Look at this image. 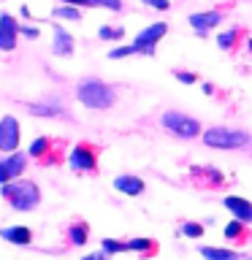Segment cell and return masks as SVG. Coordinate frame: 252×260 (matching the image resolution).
Here are the masks:
<instances>
[{
    "mask_svg": "<svg viewBox=\"0 0 252 260\" xmlns=\"http://www.w3.org/2000/svg\"><path fill=\"white\" fill-rule=\"evenodd\" d=\"M0 195L14 211H36L41 206V190L30 179H16V182L3 184Z\"/></svg>",
    "mask_w": 252,
    "mask_h": 260,
    "instance_id": "6da1fadb",
    "label": "cell"
},
{
    "mask_svg": "<svg viewBox=\"0 0 252 260\" xmlns=\"http://www.w3.org/2000/svg\"><path fill=\"white\" fill-rule=\"evenodd\" d=\"M76 98L79 103H84L87 109H95V111H106L117 103V92L101 79H81L76 87Z\"/></svg>",
    "mask_w": 252,
    "mask_h": 260,
    "instance_id": "7a4b0ae2",
    "label": "cell"
},
{
    "mask_svg": "<svg viewBox=\"0 0 252 260\" xmlns=\"http://www.w3.org/2000/svg\"><path fill=\"white\" fill-rule=\"evenodd\" d=\"M203 144L211 149H239L249 144V133L244 130H231V127H209L203 130Z\"/></svg>",
    "mask_w": 252,
    "mask_h": 260,
    "instance_id": "3957f363",
    "label": "cell"
},
{
    "mask_svg": "<svg viewBox=\"0 0 252 260\" xmlns=\"http://www.w3.org/2000/svg\"><path fill=\"white\" fill-rule=\"evenodd\" d=\"M160 122H163V127L171 130L176 138H198V136H203L201 122L187 117V114H182V111H166L160 117Z\"/></svg>",
    "mask_w": 252,
    "mask_h": 260,
    "instance_id": "277c9868",
    "label": "cell"
},
{
    "mask_svg": "<svg viewBox=\"0 0 252 260\" xmlns=\"http://www.w3.org/2000/svg\"><path fill=\"white\" fill-rule=\"evenodd\" d=\"M68 166L73 174H95L98 171V146L89 141H79L68 152Z\"/></svg>",
    "mask_w": 252,
    "mask_h": 260,
    "instance_id": "5b68a950",
    "label": "cell"
},
{
    "mask_svg": "<svg viewBox=\"0 0 252 260\" xmlns=\"http://www.w3.org/2000/svg\"><path fill=\"white\" fill-rule=\"evenodd\" d=\"M168 32V24L166 22H154V24H149V27H144L141 32L136 36V41H133V52L136 54H154V44L163 38Z\"/></svg>",
    "mask_w": 252,
    "mask_h": 260,
    "instance_id": "8992f818",
    "label": "cell"
},
{
    "mask_svg": "<svg viewBox=\"0 0 252 260\" xmlns=\"http://www.w3.org/2000/svg\"><path fill=\"white\" fill-rule=\"evenodd\" d=\"M19 141H22V130H19V119L6 114L0 119V152L14 154L19 152Z\"/></svg>",
    "mask_w": 252,
    "mask_h": 260,
    "instance_id": "52a82bcc",
    "label": "cell"
},
{
    "mask_svg": "<svg viewBox=\"0 0 252 260\" xmlns=\"http://www.w3.org/2000/svg\"><path fill=\"white\" fill-rule=\"evenodd\" d=\"M24 168H27V154H22V152L6 154V157L0 160V187L8 184V182H16V179H22Z\"/></svg>",
    "mask_w": 252,
    "mask_h": 260,
    "instance_id": "ba28073f",
    "label": "cell"
},
{
    "mask_svg": "<svg viewBox=\"0 0 252 260\" xmlns=\"http://www.w3.org/2000/svg\"><path fill=\"white\" fill-rule=\"evenodd\" d=\"M19 38V22L11 14H0V52H14Z\"/></svg>",
    "mask_w": 252,
    "mask_h": 260,
    "instance_id": "9c48e42d",
    "label": "cell"
},
{
    "mask_svg": "<svg viewBox=\"0 0 252 260\" xmlns=\"http://www.w3.org/2000/svg\"><path fill=\"white\" fill-rule=\"evenodd\" d=\"M223 206L231 211V214L239 219V222H252V201L241 198V195H225L223 198Z\"/></svg>",
    "mask_w": 252,
    "mask_h": 260,
    "instance_id": "30bf717a",
    "label": "cell"
},
{
    "mask_svg": "<svg viewBox=\"0 0 252 260\" xmlns=\"http://www.w3.org/2000/svg\"><path fill=\"white\" fill-rule=\"evenodd\" d=\"M223 22V11H203V14H193L190 16V27L195 30V36H209V30H214Z\"/></svg>",
    "mask_w": 252,
    "mask_h": 260,
    "instance_id": "8fae6325",
    "label": "cell"
},
{
    "mask_svg": "<svg viewBox=\"0 0 252 260\" xmlns=\"http://www.w3.org/2000/svg\"><path fill=\"white\" fill-rule=\"evenodd\" d=\"M114 190H119L122 195H128V198H138V195H144L146 184H144V179L136 176V174H122V176L114 179Z\"/></svg>",
    "mask_w": 252,
    "mask_h": 260,
    "instance_id": "7c38bea8",
    "label": "cell"
},
{
    "mask_svg": "<svg viewBox=\"0 0 252 260\" xmlns=\"http://www.w3.org/2000/svg\"><path fill=\"white\" fill-rule=\"evenodd\" d=\"M0 239L8 244H16V247H30L33 231L27 225H8V228H0Z\"/></svg>",
    "mask_w": 252,
    "mask_h": 260,
    "instance_id": "4fadbf2b",
    "label": "cell"
},
{
    "mask_svg": "<svg viewBox=\"0 0 252 260\" xmlns=\"http://www.w3.org/2000/svg\"><path fill=\"white\" fill-rule=\"evenodd\" d=\"M190 179H193V182H203L209 187H223L225 184V176L219 174L217 168H211V166H195V168H190Z\"/></svg>",
    "mask_w": 252,
    "mask_h": 260,
    "instance_id": "5bb4252c",
    "label": "cell"
},
{
    "mask_svg": "<svg viewBox=\"0 0 252 260\" xmlns=\"http://www.w3.org/2000/svg\"><path fill=\"white\" fill-rule=\"evenodd\" d=\"M54 54L57 57H71L73 54V36L65 27H60V24L54 22Z\"/></svg>",
    "mask_w": 252,
    "mask_h": 260,
    "instance_id": "9a60e30c",
    "label": "cell"
},
{
    "mask_svg": "<svg viewBox=\"0 0 252 260\" xmlns=\"http://www.w3.org/2000/svg\"><path fill=\"white\" fill-rule=\"evenodd\" d=\"M225 239L233 244V247H244V244L249 241V231H247V225L239 222V219H231V222L225 225Z\"/></svg>",
    "mask_w": 252,
    "mask_h": 260,
    "instance_id": "2e32d148",
    "label": "cell"
},
{
    "mask_svg": "<svg viewBox=\"0 0 252 260\" xmlns=\"http://www.w3.org/2000/svg\"><path fill=\"white\" fill-rule=\"evenodd\" d=\"M54 138H49V136H38L36 138V141H33L30 144V157H36V162H38V166H41V162H44L46 157H49V154H52L54 152Z\"/></svg>",
    "mask_w": 252,
    "mask_h": 260,
    "instance_id": "e0dca14e",
    "label": "cell"
},
{
    "mask_svg": "<svg viewBox=\"0 0 252 260\" xmlns=\"http://www.w3.org/2000/svg\"><path fill=\"white\" fill-rule=\"evenodd\" d=\"M201 255L206 260H244L241 252L233 247H201Z\"/></svg>",
    "mask_w": 252,
    "mask_h": 260,
    "instance_id": "ac0fdd59",
    "label": "cell"
},
{
    "mask_svg": "<svg viewBox=\"0 0 252 260\" xmlns=\"http://www.w3.org/2000/svg\"><path fill=\"white\" fill-rule=\"evenodd\" d=\"M65 236H68L71 247H84V244L89 241V225L87 222H71Z\"/></svg>",
    "mask_w": 252,
    "mask_h": 260,
    "instance_id": "d6986e66",
    "label": "cell"
},
{
    "mask_svg": "<svg viewBox=\"0 0 252 260\" xmlns=\"http://www.w3.org/2000/svg\"><path fill=\"white\" fill-rule=\"evenodd\" d=\"M33 117H60L62 114V103L60 101H49V103H30L27 109Z\"/></svg>",
    "mask_w": 252,
    "mask_h": 260,
    "instance_id": "ffe728a7",
    "label": "cell"
},
{
    "mask_svg": "<svg viewBox=\"0 0 252 260\" xmlns=\"http://www.w3.org/2000/svg\"><path fill=\"white\" fill-rule=\"evenodd\" d=\"M128 249L138 252V255H144V257H154V255H158V244H154L152 239H130Z\"/></svg>",
    "mask_w": 252,
    "mask_h": 260,
    "instance_id": "44dd1931",
    "label": "cell"
},
{
    "mask_svg": "<svg viewBox=\"0 0 252 260\" xmlns=\"http://www.w3.org/2000/svg\"><path fill=\"white\" fill-rule=\"evenodd\" d=\"M101 252H106V255H119V252H130L128 249V241H117V239H103L101 241Z\"/></svg>",
    "mask_w": 252,
    "mask_h": 260,
    "instance_id": "7402d4cb",
    "label": "cell"
},
{
    "mask_svg": "<svg viewBox=\"0 0 252 260\" xmlns=\"http://www.w3.org/2000/svg\"><path fill=\"white\" fill-rule=\"evenodd\" d=\"M54 19H71V22H81V11L79 8H73V6H60V8H54Z\"/></svg>",
    "mask_w": 252,
    "mask_h": 260,
    "instance_id": "603a6c76",
    "label": "cell"
},
{
    "mask_svg": "<svg viewBox=\"0 0 252 260\" xmlns=\"http://www.w3.org/2000/svg\"><path fill=\"white\" fill-rule=\"evenodd\" d=\"M236 41H239V30H225V32H219L217 46L223 49V52H228V49L236 46Z\"/></svg>",
    "mask_w": 252,
    "mask_h": 260,
    "instance_id": "cb8c5ba5",
    "label": "cell"
},
{
    "mask_svg": "<svg viewBox=\"0 0 252 260\" xmlns=\"http://www.w3.org/2000/svg\"><path fill=\"white\" fill-rule=\"evenodd\" d=\"M182 236H187V239H201V236H203V225L201 222H184L182 225Z\"/></svg>",
    "mask_w": 252,
    "mask_h": 260,
    "instance_id": "d4e9b609",
    "label": "cell"
},
{
    "mask_svg": "<svg viewBox=\"0 0 252 260\" xmlns=\"http://www.w3.org/2000/svg\"><path fill=\"white\" fill-rule=\"evenodd\" d=\"M122 32H125L122 27H101L98 36H101L103 41H117V38H122Z\"/></svg>",
    "mask_w": 252,
    "mask_h": 260,
    "instance_id": "484cf974",
    "label": "cell"
},
{
    "mask_svg": "<svg viewBox=\"0 0 252 260\" xmlns=\"http://www.w3.org/2000/svg\"><path fill=\"white\" fill-rule=\"evenodd\" d=\"M130 54H136V52H133V44H128V46H114L111 52H109L111 60H122V57H130Z\"/></svg>",
    "mask_w": 252,
    "mask_h": 260,
    "instance_id": "4316f807",
    "label": "cell"
},
{
    "mask_svg": "<svg viewBox=\"0 0 252 260\" xmlns=\"http://www.w3.org/2000/svg\"><path fill=\"white\" fill-rule=\"evenodd\" d=\"M141 3H146L149 8H158V11H168L171 8V0H141Z\"/></svg>",
    "mask_w": 252,
    "mask_h": 260,
    "instance_id": "83f0119b",
    "label": "cell"
},
{
    "mask_svg": "<svg viewBox=\"0 0 252 260\" xmlns=\"http://www.w3.org/2000/svg\"><path fill=\"white\" fill-rule=\"evenodd\" d=\"M95 3L109 8V11H122V0H95Z\"/></svg>",
    "mask_w": 252,
    "mask_h": 260,
    "instance_id": "f1b7e54d",
    "label": "cell"
},
{
    "mask_svg": "<svg viewBox=\"0 0 252 260\" xmlns=\"http://www.w3.org/2000/svg\"><path fill=\"white\" fill-rule=\"evenodd\" d=\"M174 76L182 81V84H195V73H190V71H176Z\"/></svg>",
    "mask_w": 252,
    "mask_h": 260,
    "instance_id": "f546056e",
    "label": "cell"
},
{
    "mask_svg": "<svg viewBox=\"0 0 252 260\" xmlns=\"http://www.w3.org/2000/svg\"><path fill=\"white\" fill-rule=\"evenodd\" d=\"M65 6H73V8H89V6H98L95 0H62Z\"/></svg>",
    "mask_w": 252,
    "mask_h": 260,
    "instance_id": "4dcf8cb0",
    "label": "cell"
},
{
    "mask_svg": "<svg viewBox=\"0 0 252 260\" xmlns=\"http://www.w3.org/2000/svg\"><path fill=\"white\" fill-rule=\"evenodd\" d=\"M19 32H22L24 38H30V41H36V38L41 36V30H38V27H19Z\"/></svg>",
    "mask_w": 252,
    "mask_h": 260,
    "instance_id": "1f68e13d",
    "label": "cell"
},
{
    "mask_svg": "<svg viewBox=\"0 0 252 260\" xmlns=\"http://www.w3.org/2000/svg\"><path fill=\"white\" fill-rule=\"evenodd\" d=\"M81 260H109V255H106V252H92V255H87Z\"/></svg>",
    "mask_w": 252,
    "mask_h": 260,
    "instance_id": "d6a6232c",
    "label": "cell"
},
{
    "mask_svg": "<svg viewBox=\"0 0 252 260\" xmlns=\"http://www.w3.org/2000/svg\"><path fill=\"white\" fill-rule=\"evenodd\" d=\"M249 52H252V38H249Z\"/></svg>",
    "mask_w": 252,
    "mask_h": 260,
    "instance_id": "836d02e7",
    "label": "cell"
},
{
    "mask_svg": "<svg viewBox=\"0 0 252 260\" xmlns=\"http://www.w3.org/2000/svg\"><path fill=\"white\" fill-rule=\"evenodd\" d=\"M244 260H252V257H244Z\"/></svg>",
    "mask_w": 252,
    "mask_h": 260,
    "instance_id": "e575fe53",
    "label": "cell"
}]
</instances>
